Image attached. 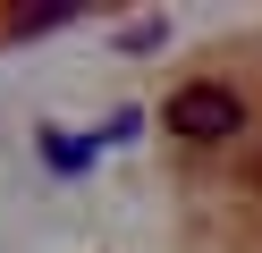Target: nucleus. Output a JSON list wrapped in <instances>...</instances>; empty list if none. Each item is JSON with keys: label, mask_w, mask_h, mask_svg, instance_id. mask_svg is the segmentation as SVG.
I'll list each match as a JSON object with an SVG mask.
<instances>
[{"label": "nucleus", "mask_w": 262, "mask_h": 253, "mask_svg": "<svg viewBox=\"0 0 262 253\" xmlns=\"http://www.w3.org/2000/svg\"><path fill=\"white\" fill-rule=\"evenodd\" d=\"M161 118H169V127L186 135V144H228V135L245 127V101L228 93V84H178Z\"/></svg>", "instance_id": "nucleus-1"}, {"label": "nucleus", "mask_w": 262, "mask_h": 253, "mask_svg": "<svg viewBox=\"0 0 262 253\" xmlns=\"http://www.w3.org/2000/svg\"><path fill=\"white\" fill-rule=\"evenodd\" d=\"M93 152H102V144H76V135L42 127V169H51V177H85V169H93Z\"/></svg>", "instance_id": "nucleus-2"}, {"label": "nucleus", "mask_w": 262, "mask_h": 253, "mask_svg": "<svg viewBox=\"0 0 262 253\" xmlns=\"http://www.w3.org/2000/svg\"><path fill=\"white\" fill-rule=\"evenodd\" d=\"M51 26H76V9L51 0V9H17V17H9V34H51Z\"/></svg>", "instance_id": "nucleus-3"}, {"label": "nucleus", "mask_w": 262, "mask_h": 253, "mask_svg": "<svg viewBox=\"0 0 262 253\" xmlns=\"http://www.w3.org/2000/svg\"><path fill=\"white\" fill-rule=\"evenodd\" d=\"M152 42H161V17H144V26H127V34H119V51H152Z\"/></svg>", "instance_id": "nucleus-4"}]
</instances>
